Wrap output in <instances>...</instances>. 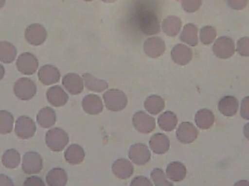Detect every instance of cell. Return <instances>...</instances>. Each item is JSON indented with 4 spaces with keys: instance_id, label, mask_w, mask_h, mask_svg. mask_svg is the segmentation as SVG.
<instances>
[{
    "instance_id": "obj_45",
    "label": "cell",
    "mask_w": 249,
    "mask_h": 186,
    "mask_svg": "<svg viewBox=\"0 0 249 186\" xmlns=\"http://www.w3.org/2000/svg\"><path fill=\"white\" fill-rule=\"evenodd\" d=\"M244 133L245 137L249 140V123H247L244 128Z\"/></svg>"
},
{
    "instance_id": "obj_32",
    "label": "cell",
    "mask_w": 249,
    "mask_h": 186,
    "mask_svg": "<svg viewBox=\"0 0 249 186\" xmlns=\"http://www.w3.org/2000/svg\"><path fill=\"white\" fill-rule=\"evenodd\" d=\"M178 123L177 115L172 111H165L158 118V124L162 130L170 132L174 130Z\"/></svg>"
},
{
    "instance_id": "obj_39",
    "label": "cell",
    "mask_w": 249,
    "mask_h": 186,
    "mask_svg": "<svg viewBox=\"0 0 249 186\" xmlns=\"http://www.w3.org/2000/svg\"><path fill=\"white\" fill-rule=\"evenodd\" d=\"M130 186H154L152 181L143 176H138L132 181Z\"/></svg>"
},
{
    "instance_id": "obj_2",
    "label": "cell",
    "mask_w": 249,
    "mask_h": 186,
    "mask_svg": "<svg viewBox=\"0 0 249 186\" xmlns=\"http://www.w3.org/2000/svg\"><path fill=\"white\" fill-rule=\"evenodd\" d=\"M104 101L107 108L110 111H121L125 108L127 98L125 94L118 89L107 90L104 94Z\"/></svg>"
},
{
    "instance_id": "obj_23",
    "label": "cell",
    "mask_w": 249,
    "mask_h": 186,
    "mask_svg": "<svg viewBox=\"0 0 249 186\" xmlns=\"http://www.w3.org/2000/svg\"><path fill=\"white\" fill-rule=\"evenodd\" d=\"M86 153L82 146L78 144H71L64 153L66 161L71 165H78L85 159Z\"/></svg>"
},
{
    "instance_id": "obj_1",
    "label": "cell",
    "mask_w": 249,
    "mask_h": 186,
    "mask_svg": "<svg viewBox=\"0 0 249 186\" xmlns=\"http://www.w3.org/2000/svg\"><path fill=\"white\" fill-rule=\"evenodd\" d=\"M45 142L53 152H61L69 143L68 134L59 127L51 129L45 135Z\"/></svg>"
},
{
    "instance_id": "obj_37",
    "label": "cell",
    "mask_w": 249,
    "mask_h": 186,
    "mask_svg": "<svg viewBox=\"0 0 249 186\" xmlns=\"http://www.w3.org/2000/svg\"><path fill=\"white\" fill-rule=\"evenodd\" d=\"M181 3L183 9L185 11L194 13L200 8L202 2L200 0H183Z\"/></svg>"
},
{
    "instance_id": "obj_47",
    "label": "cell",
    "mask_w": 249,
    "mask_h": 186,
    "mask_svg": "<svg viewBox=\"0 0 249 186\" xmlns=\"http://www.w3.org/2000/svg\"><path fill=\"white\" fill-rule=\"evenodd\" d=\"M5 0H0V8L4 6V4H5Z\"/></svg>"
},
{
    "instance_id": "obj_44",
    "label": "cell",
    "mask_w": 249,
    "mask_h": 186,
    "mask_svg": "<svg viewBox=\"0 0 249 186\" xmlns=\"http://www.w3.org/2000/svg\"><path fill=\"white\" fill-rule=\"evenodd\" d=\"M234 186H249V181L242 180L237 182Z\"/></svg>"
},
{
    "instance_id": "obj_40",
    "label": "cell",
    "mask_w": 249,
    "mask_h": 186,
    "mask_svg": "<svg viewBox=\"0 0 249 186\" xmlns=\"http://www.w3.org/2000/svg\"><path fill=\"white\" fill-rule=\"evenodd\" d=\"M23 186H45V184L39 177L32 176L26 178L23 183Z\"/></svg>"
},
{
    "instance_id": "obj_10",
    "label": "cell",
    "mask_w": 249,
    "mask_h": 186,
    "mask_svg": "<svg viewBox=\"0 0 249 186\" xmlns=\"http://www.w3.org/2000/svg\"><path fill=\"white\" fill-rule=\"evenodd\" d=\"M129 159L138 165H143L151 159L149 148L143 143L133 144L129 149Z\"/></svg>"
},
{
    "instance_id": "obj_11",
    "label": "cell",
    "mask_w": 249,
    "mask_h": 186,
    "mask_svg": "<svg viewBox=\"0 0 249 186\" xmlns=\"http://www.w3.org/2000/svg\"><path fill=\"white\" fill-rule=\"evenodd\" d=\"M198 136V131L194 124L189 121L181 123L177 130V139L181 143L189 144L193 143Z\"/></svg>"
},
{
    "instance_id": "obj_22",
    "label": "cell",
    "mask_w": 249,
    "mask_h": 186,
    "mask_svg": "<svg viewBox=\"0 0 249 186\" xmlns=\"http://www.w3.org/2000/svg\"><path fill=\"white\" fill-rule=\"evenodd\" d=\"M166 176L170 181L179 182L185 178L187 169L182 163L179 162H173L167 167Z\"/></svg>"
},
{
    "instance_id": "obj_9",
    "label": "cell",
    "mask_w": 249,
    "mask_h": 186,
    "mask_svg": "<svg viewBox=\"0 0 249 186\" xmlns=\"http://www.w3.org/2000/svg\"><path fill=\"white\" fill-rule=\"evenodd\" d=\"M47 36L46 29L39 23L31 24L25 31V38L31 45H42L46 40Z\"/></svg>"
},
{
    "instance_id": "obj_27",
    "label": "cell",
    "mask_w": 249,
    "mask_h": 186,
    "mask_svg": "<svg viewBox=\"0 0 249 186\" xmlns=\"http://www.w3.org/2000/svg\"><path fill=\"white\" fill-rule=\"evenodd\" d=\"M181 28V20L177 16H168L162 22V30L168 36H175L179 33Z\"/></svg>"
},
{
    "instance_id": "obj_8",
    "label": "cell",
    "mask_w": 249,
    "mask_h": 186,
    "mask_svg": "<svg viewBox=\"0 0 249 186\" xmlns=\"http://www.w3.org/2000/svg\"><path fill=\"white\" fill-rule=\"evenodd\" d=\"M15 131L20 138H30L36 132V124L30 117L21 116L16 121Z\"/></svg>"
},
{
    "instance_id": "obj_18",
    "label": "cell",
    "mask_w": 249,
    "mask_h": 186,
    "mask_svg": "<svg viewBox=\"0 0 249 186\" xmlns=\"http://www.w3.org/2000/svg\"><path fill=\"white\" fill-rule=\"evenodd\" d=\"M48 102L55 107L62 106L69 100L68 94L59 85L53 86L47 91Z\"/></svg>"
},
{
    "instance_id": "obj_36",
    "label": "cell",
    "mask_w": 249,
    "mask_h": 186,
    "mask_svg": "<svg viewBox=\"0 0 249 186\" xmlns=\"http://www.w3.org/2000/svg\"><path fill=\"white\" fill-rule=\"evenodd\" d=\"M216 36V29L212 26H206L200 29V41L205 45L212 44L214 41Z\"/></svg>"
},
{
    "instance_id": "obj_28",
    "label": "cell",
    "mask_w": 249,
    "mask_h": 186,
    "mask_svg": "<svg viewBox=\"0 0 249 186\" xmlns=\"http://www.w3.org/2000/svg\"><path fill=\"white\" fill-rule=\"evenodd\" d=\"M197 32L198 30L196 25L187 23L184 26V29L180 35V39L189 45L196 46L198 44Z\"/></svg>"
},
{
    "instance_id": "obj_5",
    "label": "cell",
    "mask_w": 249,
    "mask_h": 186,
    "mask_svg": "<svg viewBox=\"0 0 249 186\" xmlns=\"http://www.w3.org/2000/svg\"><path fill=\"white\" fill-rule=\"evenodd\" d=\"M43 162L42 156L35 152H29L25 153L23 157L22 169L28 175L39 173L42 169Z\"/></svg>"
},
{
    "instance_id": "obj_41",
    "label": "cell",
    "mask_w": 249,
    "mask_h": 186,
    "mask_svg": "<svg viewBox=\"0 0 249 186\" xmlns=\"http://www.w3.org/2000/svg\"><path fill=\"white\" fill-rule=\"evenodd\" d=\"M241 115L244 119L249 120V96L243 99L241 102Z\"/></svg>"
},
{
    "instance_id": "obj_17",
    "label": "cell",
    "mask_w": 249,
    "mask_h": 186,
    "mask_svg": "<svg viewBox=\"0 0 249 186\" xmlns=\"http://www.w3.org/2000/svg\"><path fill=\"white\" fill-rule=\"evenodd\" d=\"M38 77L44 85H50L59 81L61 74L59 70L54 66L45 65L39 68Z\"/></svg>"
},
{
    "instance_id": "obj_16",
    "label": "cell",
    "mask_w": 249,
    "mask_h": 186,
    "mask_svg": "<svg viewBox=\"0 0 249 186\" xmlns=\"http://www.w3.org/2000/svg\"><path fill=\"white\" fill-rule=\"evenodd\" d=\"M83 110L87 114H99L103 111L104 105L102 98L97 95L90 94L83 98L82 101Z\"/></svg>"
},
{
    "instance_id": "obj_46",
    "label": "cell",
    "mask_w": 249,
    "mask_h": 186,
    "mask_svg": "<svg viewBox=\"0 0 249 186\" xmlns=\"http://www.w3.org/2000/svg\"><path fill=\"white\" fill-rule=\"evenodd\" d=\"M4 72H5V70H4V67L0 64V80L4 77Z\"/></svg>"
},
{
    "instance_id": "obj_38",
    "label": "cell",
    "mask_w": 249,
    "mask_h": 186,
    "mask_svg": "<svg viewBox=\"0 0 249 186\" xmlns=\"http://www.w3.org/2000/svg\"><path fill=\"white\" fill-rule=\"evenodd\" d=\"M237 51L242 56H249V37H243L238 41Z\"/></svg>"
},
{
    "instance_id": "obj_15",
    "label": "cell",
    "mask_w": 249,
    "mask_h": 186,
    "mask_svg": "<svg viewBox=\"0 0 249 186\" xmlns=\"http://www.w3.org/2000/svg\"><path fill=\"white\" fill-rule=\"evenodd\" d=\"M171 58L178 65L184 66L188 64L193 58V51L187 45L178 44L171 51Z\"/></svg>"
},
{
    "instance_id": "obj_24",
    "label": "cell",
    "mask_w": 249,
    "mask_h": 186,
    "mask_svg": "<svg viewBox=\"0 0 249 186\" xmlns=\"http://www.w3.org/2000/svg\"><path fill=\"white\" fill-rule=\"evenodd\" d=\"M67 181V172L62 168H53L46 176L47 184L49 186H65Z\"/></svg>"
},
{
    "instance_id": "obj_42",
    "label": "cell",
    "mask_w": 249,
    "mask_h": 186,
    "mask_svg": "<svg viewBox=\"0 0 249 186\" xmlns=\"http://www.w3.org/2000/svg\"><path fill=\"white\" fill-rule=\"evenodd\" d=\"M248 1L247 0H230L228 1V4L231 7L237 10H241L246 7Z\"/></svg>"
},
{
    "instance_id": "obj_43",
    "label": "cell",
    "mask_w": 249,
    "mask_h": 186,
    "mask_svg": "<svg viewBox=\"0 0 249 186\" xmlns=\"http://www.w3.org/2000/svg\"><path fill=\"white\" fill-rule=\"evenodd\" d=\"M0 186H14V184L7 175L0 174Z\"/></svg>"
},
{
    "instance_id": "obj_14",
    "label": "cell",
    "mask_w": 249,
    "mask_h": 186,
    "mask_svg": "<svg viewBox=\"0 0 249 186\" xmlns=\"http://www.w3.org/2000/svg\"><path fill=\"white\" fill-rule=\"evenodd\" d=\"M139 25L141 30L145 34H155L160 31V25L158 17L153 13H147L142 16Z\"/></svg>"
},
{
    "instance_id": "obj_7",
    "label": "cell",
    "mask_w": 249,
    "mask_h": 186,
    "mask_svg": "<svg viewBox=\"0 0 249 186\" xmlns=\"http://www.w3.org/2000/svg\"><path fill=\"white\" fill-rule=\"evenodd\" d=\"M133 124L135 128L142 133H149L153 131L156 127L155 118L143 111L135 113L133 117Z\"/></svg>"
},
{
    "instance_id": "obj_30",
    "label": "cell",
    "mask_w": 249,
    "mask_h": 186,
    "mask_svg": "<svg viewBox=\"0 0 249 186\" xmlns=\"http://www.w3.org/2000/svg\"><path fill=\"white\" fill-rule=\"evenodd\" d=\"M17 55L16 47L9 42H0V61L4 64H10L14 61Z\"/></svg>"
},
{
    "instance_id": "obj_35",
    "label": "cell",
    "mask_w": 249,
    "mask_h": 186,
    "mask_svg": "<svg viewBox=\"0 0 249 186\" xmlns=\"http://www.w3.org/2000/svg\"><path fill=\"white\" fill-rule=\"evenodd\" d=\"M151 180L154 186H174L167 178L166 174L160 168H156L152 171Z\"/></svg>"
},
{
    "instance_id": "obj_29",
    "label": "cell",
    "mask_w": 249,
    "mask_h": 186,
    "mask_svg": "<svg viewBox=\"0 0 249 186\" xmlns=\"http://www.w3.org/2000/svg\"><path fill=\"white\" fill-rule=\"evenodd\" d=\"M86 87L94 92H102L107 89L108 83L103 80H99L90 73H85L83 75Z\"/></svg>"
},
{
    "instance_id": "obj_34",
    "label": "cell",
    "mask_w": 249,
    "mask_h": 186,
    "mask_svg": "<svg viewBox=\"0 0 249 186\" xmlns=\"http://www.w3.org/2000/svg\"><path fill=\"white\" fill-rule=\"evenodd\" d=\"M14 117L7 111H0V133L8 134L13 130Z\"/></svg>"
},
{
    "instance_id": "obj_6",
    "label": "cell",
    "mask_w": 249,
    "mask_h": 186,
    "mask_svg": "<svg viewBox=\"0 0 249 186\" xmlns=\"http://www.w3.org/2000/svg\"><path fill=\"white\" fill-rule=\"evenodd\" d=\"M39 62L37 58L31 52H23L19 55L16 62L18 69L22 74L31 75L36 72Z\"/></svg>"
},
{
    "instance_id": "obj_33",
    "label": "cell",
    "mask_w": 249,
    "mask_h": 186,
    "mask_svg": "<svg viewBox=\"0 0 249 186\" xmlns=\"http://www.w3.org/2000/svg\"><path fill=\"white\" fill-rule=\"evenodd\" d=\"M1 162L5 168L14 169L20 162V155L16 149H8L4 152L1 157Z\"/></svg>"
},
{
    "instance_id": "obj_26",
    "label": "cell",
    "mask_w": 249,
    "mask_h": 186,
    "mask_svg": "<svg viewBox=\"0 0 249 186\" xmlns=\"http://www.w3.org/2000/svg\"><path fill=\"white\" fill-rule=\"evenodd\" d=\"M214 119L213 112L206 108L197 111L195 117L196 124L201 130H208L213 125Z\"/></svg>"
},
{
    "instance_id": "obj_13",
    "label": "cell",
    "mask_w": 249,
    "mask_h": 186,
    "mask_svg": "<svg viewBox=\"0 0 249 186\" xmlns=\"http://www.w3.org/2000/svg\"><path fill=\"white\" fill-rule=\"evenodd\" d=\"M63 85L69 93L77 95L83 91L84 82L78 74L75 73H69L64 76L62 80Z\"/></svg>"
},
{
    "instance_id": "obj_21",
    "label": "cell",
    "mask_w": 249,
    "mask_h": 186,
    "mask_svg": "<svg viewBox=\"0 0 249 186\" xmlns=\"http://www.w3.org/2000/svg\"><path fill=\"white\" fill-rule=\"evenodd\" d=\"M238 101L232 95H228V96L223 97L219 101V111L223 115L226 117H232L235 115L238 112Z\"/></svg>"
},
{
    "instance_id": "obj_20",
    "label": "cell",
    "mask_w": 249,
    "mask_h": 186,
    "mask_svg": "<svg viewBox=\"0 0 249 186\" xmlns=\"http://www.w3.org/2000/svg\"><path fill=\"white\" fill-rule=\"evenodd\" d=\"M112 172L118 178L127 179L133 175V166L127 159H119L112 165Z\"/></svg>"
},
{
    "instance_id": "obj_3",
    "label": "cell",
    "mask_w": 249,
    "mask_h": 186,
    "mask_svg": "<svg viewBox=\"0 0 249 186\" xmlns=\"http://www.w3.org/2000/svg\"><path fill=\"white\" fill-rule=\"evenodd\" d=\"M15 95L19 99L27 101L32 99L36 93V85L35 82L27 77L18 79L13 87Z\"/></svg>"
},
{
    "instance_id": "obj_12",
    "label": "cell",
    "mask_w": 249,
    "mask_h": 186,
    "mask_svg": "<svg viewBox=\"0 0 249 186\" xmlns=\"http://www.w3.org/2000/svg\"><path fill=\"white\" fill-rule=\"evenodd\" d=\"M143 51L148 56L158 58L161 56L165 51V44L163 39L158 36H152L145 41Z\"/></svg>"
},
{
    "instance_id": "obj_25",
    "label": "cell",
    "mask_w": 249,
    "mask_h": 186,
    "mask_svg": "<svg viewBox=\"0 0 249 186\" xmlns=\"http://www.w3.org/2000/svg\"><path fill=\"white\" fill-rule=\"evenodd\" d=\"M36 121L41 127L48 128L52 127L56 121V114L51 107H45L38 112Z\"/></svg>"
},
{
    "instance_id": "obj_31",
    "label": "cell",
    "mask_w": 249,
    "mask_h": 186,
    "mask_svg": "<svg viewBox=\"0 0 249 186\" xmlns=\"http://www.w3.org/2000/svg\"><path fill=\"white\" fill-rule=\"evenodd\" d=\"M144 107L146 111L150 114H158L164 109L165 101L159 95H152L148 97L144 102Z\"/></svg>"
},
{
    "instance_id": "obj_19",
    "label": "cell",
    "mask_w": 249,
    "mask_h": 186,
    "mask_svg": "<svg viewBox=\"0 0 249 186\" xmlns=\"http://www.w3.org/2000/svg\"><path fill=\"white\" fill-rule=\"evenodd\" d=\"M149 147L154 153L163 154L169 150V138L165 134L156 133L149 140Z\"/></svg>"
},
{
    "instance_id": "obj_4",
    "label": "cell",
    "mask_w": 249,
    "mask_h": 186,
    "mask_svg": "<svg viewBox=\"0 0 249 186\" xmlns=\"http://www.w3.org/2000/svg\"><path fill=\"white\" fill-rule=\"evenodd\" d=\"M213 53L218 58L227 59L234 55L235 51L233 39L228 36L218 38L213 46Z\"/></svg>"
}]
</instances>
